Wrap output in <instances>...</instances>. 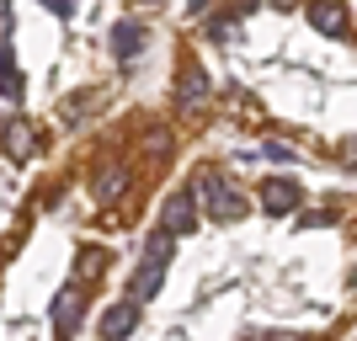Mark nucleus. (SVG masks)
<instances>
[{"mask_svg": "<svg viewBox=\"0 0 357 341\" xmlns=\"http://www.w3.org/2000/svg\"><path fill=\"white\" fill-rule=\"evenodd\" d=\"M171 229H155V235H149V245H144V267L134 272V298H144V294H155V288H160V278H165V256H171Z\"/></svg>", "mask_w": 357, "mask_h": 341, "instance_id": "1", "label": "nucleus"}, {"mask_svg": "<svg viewBox=\"0 0 357 341\" xmlns=\"http://www.w3.org/2000/svg\"><path fill=\"white\" fill-rule=\"evenodd\" d=\"M197 192H203V203H208V219H224V224H235L240 213H245L240 192H235V187H229V181L219 176V171H203V176H197Z\"/></svg>", "mask_w": 357, "mask_h": 341, "instance_id": "2", "label": "nucleus"}, {"mask_svg": "<svg viewBox=\"0 0 357 341\" xmlns=\"http://www.w3.org/2000/svg\"><path fill=\"white\" fill-rule=\"evenodd\" d=\"M22 112V70H16L11 48H6V32H0V123Z\"/></svg>", "mask_w": 357, "mask_h": 341, "instance_id": "3", "label": "nucleus"}, {"mask_svg": "<svg viewBox=\"0 0 357 341\" xmlns=\"http://www.w3.org/2000/svg\"><path fill=\"white\" fill-rule=\"evenodd\" d=\"M134 326H139V298L128 294L123 304H112V310L102 315V341H123V336H128Z\"/></svg>", "mask_w": 357, "mask_h": 341, "instance_id": "4", "label": "nucleus"}, {"mask_svg": "<svg viewBox=\"0 0 357 341\" xmlns=\"http://www.w3.org/2000/svg\"><path fill=\"white\" fill-rule=\"evenodd\" d=\"M310 22H314V32L342 38V32H347V6H342V0H314V6H310Z\"/></svg>", "mask_w": 357, "mask_h": 341, "instance_id": "5", "label": "nucleus"}, {"mask_svg": "<svg viewBox=\"0 0 357 341\" xmlns=\"http://www.w3.org/2000/svg\"><path fill=\"white\" fill-rule=\"evenodd\" d=\"M192 213H197V208H192V192H176L171 203L160 208V224L171 229V235H181V229H192Z\"/></svg>", "mask_w": 357, "mask_h": 341, "instance_id": "6", "label": "nucleus"}, {"mask_svg": "<svg viewBox=\"0 0 357 341\" xmlns=\"http://www.w3.org/2000/svg\"><path fill=\"white\" fill-rule=\"evenodd\" d=\"M261 208H267V213H288V208H298V187H294V181H267Z\"/></svg>", "mask_w": 357, "mask_h": 341, "instance_id": "7", "label": "nucleus"}, {"mask_svg": "<svg viewBox=\"0 0 357 341\" xmlns=\"http://www.w3.org/2000/svg\"><path fill=\"white\" fill-rule=\"evenodd\" d=\"M139 43H144V27H139V22H118V27H112V48H118L123 64L139 54Z\"/></svg>", "mask_w": 357, "mask_h": 341, "instance_id": "8", "label": "nucleus"}, {"mask_svg": "<svg viewBox=\"0 0 357 341\" xmlns=\"http://www.w3.org/2000/svg\"><path fill=\"white\" fill-rule=\"evenodd\" d=\"M54 320H59V331H75L80 326V282H70L59 294V304H54Z\"/></svg>", "mask_w": 357, "mask_h": 341, "instance_id": "9", "label": "nucleus"}, {"mask_svg": "<svg viewBox=\"0 0 357 341\" xmlns=\"http://www.w3.org/2000/svg\"><path fill=\"white\" fill-rule=\"evenodd\" d=\"M32 128H27V123H11V128H6V149H11V155H16V160H22V155H32Z\"/></svg>", "mask_w": 357, "mask_h": 341, "instance_id": "10", "label": "nucleus"}, {"mask_svg": "<svg viewBox=\"0 0 357 341\" xmlns=\"http://www.w3.org/2000/svg\"><path fill=\"white\" fill-rule=\"evenodd\" d=\"M181 102H187V107L203 102V75H197V70H181Z\"/></svg>", "mask_w": 357, "mask_h": 341, "instance_id": "11", "label": "nucleus"}, {"mask_svg": "<svg viewBox=\"0 0 357 341\" xmlns=\"http://www.w3.org/2000/svg\"><path fill=\"white\" fill-rule=\"evenodd\" d=\"M96 267H102V251H80V262H75V282H91Z\"/></svg>", "mask_w": 357, "mask_h": 341, "instance_id": "12", "label": "nucleus"}, {"mask_svg": "<svg viewBox=\"0 0 357 341\" xmlns=\"http://www.w3.org/2000/svg\"><path fill=\"white\" fill-rule=\"evenodd\" d=\"M43 6H54V11H64V6H70V0H43Z\"/></svg>", "mask_w": 357, "mask_h": 341, "instance_id": "13", "label": "nucleus"}, {"mask_svg": "<svg viewBox=\"0 0 357 341\" xmlns=\"http://www.w3.org/2000/svg\"><path fill=\"white\" fill-rule=\"evenodd\" d=\"M0 22H11V11H6V0H0Z\"/></svg>", "mask_w": 357, "mask_h": 341, "instance_id": "14", "label": "nucleus"}]
</instances>
